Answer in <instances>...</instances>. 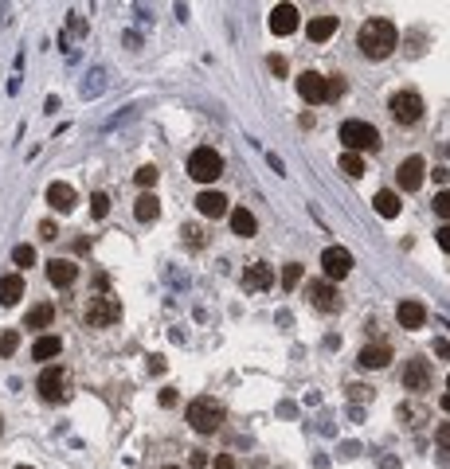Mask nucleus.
Instances as JSON below:
<instances>
[{"label":"nucleus","instance_id":"4468645a","mask_svg":"<svg viewBox=\"0 0 450 469\" xmlns=\"http://www.w3.org/2000/svg\"><path fill=\"white\" fill-rule=\"evenodd\" d=\"M270 32H274V36H290V32H298V8H294V4H274V12H270Z\"/></svg>","mask_w":450,"mask_h":469},{"label":"nucleus","instance_id":"0eeeda50","mask_svg":"<svg viewBox=\"0 0 450 469\" xmlns=\"http://www.w3.org/2000/svg\"><path fill=\"white\" fill-rule=\"evenodd\" d=\"M321 270H325L329 282H341V278L353 270V254L345 251V247H325V254H321Z\"/></svg>","mask_w":450,"mask_h":469},{"label":"nucleus","instance_id":"49530a36","mask_svg":"<svg viewBox=\"0 0 450 469\" xmlns=\"http://www.w3.org/2000/svg\"><path fill=\"white\" fill-rule=\"evenodd\" d=\"M442 410H447V415H450V395H442Z\"/></svg>","mask_w":450,"mask_h":469},{"label":"nucleus","instance_id":"6e6552de","mask_svg":"<svg viewBox=\"0 0 450 469\" xmlns=\"http://www.w3.org/2000/svg\"><path fill=\"white\" fill-rule=\"evenodd\" d=\"M39 395L48 403H63L67 399V375H63V368H43L39 372Z\"/></svg>","mask_w":450,"mask_h":469},{"label":"nucleus","instance_id":"cd10ccee","mask_svg":"<svg viewBox=\"0 0 450 469\" xmlns=\"http://www.w3.org/2000/svg\"><path fill=\"white\" fill-rule=\"evenodd\" d=\"M12 262L16 266H32V262H36V247H28V242L12 247Z\"/></svg>","mask_w":450,"mask_h":469},{"label":"nucleus","instance_id":"5701e85b","mask_svg":"<svg viewBox=\"0 0 450 469\" xmlns=\"http://www.w3.org/2000/svg\"><path fill=\"white\" fill-rule=\"evenodd\" d=\"M333 32H337V20H333V16H317V20H309V28H305V36L314 39V43H325Z\"/></svg>","mask_w":450,"mask_h":469},{"label":"nucleus","instance_id":"20e7f679","mask_svg":"<svg viewBox=\"0 0 450 469\" xmlns=\"http://www.w3.org/2000/svg\"><path fill=\"white\" fill-rule=\"evenodd\" d=\"M188 176L200 184H212L223 176V156L216 153V149H196L192 156H188Z\"/></svg>","mask_w":450,"mask_h":469},{"label":"nucleus","instance_id":"ea45409f","mask_svg":"<svg viewBox=\"0 0 450 469\" xmlns=\"http://www.w3.org/2000/svg\"><path fill=\"white\" fill-rule=\"evenodd\" d=\"M55 235H59V227H55V223H39V239H55Z\"/></svg>","mask_w":450,"mask_h":469},{"label":"nucleus","instance_id":"f704fd0d","mask_svg":"<svg viewBox=\"0 0 450 469\" xmlns=\"http://www.w3.org/2000/svg\"><path fill=\"white\" fill-rule=\"evenodd\" d=\"M184 242H188V247H204V231H200V227H184Z\"/></svg>","mask_w":450,"mask_h":469},{"label":"nucleus","instance_id":"79ce46f5","mask_svg":"<svg viewBox=\"0 0 450 469\" xmlns=\"http://www.w3.org/2000/svg\"><path fill=\"white\" fill-rule=\"evenodd\" d=\"M435 352L442 356V360H450V340H435Z\"/></svg>","mask_w":450,"mask_h":469},{"label":"nucleus","instance_id":"9d476101","mask_svg":"<svg viewBox=\"0 0 450 469\" xmlns=\"http://www.w3.org/2000/svg\"><path fill=\"white\" fill-rule=\"evenodd\" d=\"M396 321H400V329H423L427 325V305L415 301V298L400 301V305H396Z\"/></svg>","mask_w":450,"mask_h":469},{"label":"nucleus","instance_id":"6ab92c4d","mask_svg":"<svg viewBox=\"0 0 450 469\" xmlns=\"http://www.w3.org/2000/svg\"><path fill=\"white\" fill-rule=\"evenodd\" d=\"M48 204L55 207V211H71L74 207V188L71 184H63V180H55L48 188Z\"/></svg>","mask_w":450,"mask_h":469},{"label":"nucleus","instance_id":"4c0bfd02","mask_svg":"<svg viewBox=\"0 0 450 469\" xmlns=\"http://www.w3.org/2000/svg\"><path fill=\"white\" fill-rule=\"evenodd\" d=\"M349 391H353V399H356V403H360V399H372V387H365V384H353Z\"/></svg>","mask_w":450,"mask_h":469},{"label":"nucleus","instance_id":"b1692460","mask_svg":"<svg viewBox=\"0 0 450 469\" xmlns=\"http://www.w3.org/2000/svg\"><path fill=\"white\" fill-rule=\"evenodd\" d=\"M372 207H376V216H384V219H396L400 216V196L396 192H376V200H372Z\"/></svg>","mask_w":450,"mask_h":469},{"label":"nucleus","instance_id":"4be33fe9","mask_svg":"<svg viewBox=\"0 0 450 469\" xmlns=\"http://www.w3.org/2000/svg\"><path fill=\"white\" fill-rule=\"evenodd\" d=\"M20 298H24V278L20 274L0 278V305H16Z\"/></svg>","mask_w":450,"mask_h":469},{"label":"nucleus","instance_id":"dca6fc26","mask_svg":"<svg viewBox=\"0 0 450 469\" xmlns=\"http://www.w3.org/2000/svg\"><path fill=\"white\" fill-rule=\"evenodd\" d=\"M274 286V270H270L267 262H255L243 270V289H251V293H258V289H270Z\"/></svg>","mask_w":450,"mask_h":469},{"label":"nucleus","instance_id":"c85d7f7f","mask_svg":"<svg viewBox=\"0 0 450 469\" xmlns=\"http://www.w3.org/2000/svg\"><path fill=\"white\" fill-rule=\"evenodd\" d=\"M16 348H20V333H16V329L0 333V356H12Z\"/></svg>","mask_w":450,"mask_h":469},{"label":"nucleus","instance_id":"de8ad7c7","mask_svg":"<svg viewBox=\"0 0 450 469\" xmlns=\"http://www.w3.org/2000/svg\"><path fill=\"white\" fill-rule=\"evenodd\" d=\"M0 434H4V419H0Z\"/></svg>","mask_w":450,"mask_h":469},{"label":"nucleus","instance_id":"39448f33","mask_svg":"<svg viewBox=\"0 0 450 469\" xmlns=\"http://www.w3.org/2000/svg\"><path fill=\"white\" fill-rule=\"evenodd\" d=\"M388 110L400 125H415V121L423 118V98L415 94V90H400V94H391Z\"/></svg>","mask_w":450,"mask_h":469},{"label":"nucleus","instance_id":"a18cd8bd","mask_svg":"<svg viewBox=\"0 0 450 469\" xmlns=\"http://www.w3.org/2000/svg\"><path fill=\"white\" fill-rule=\"evenodd\" d=\"M431 176H435L438 184H447V180H450V169H435V172H431Z\"/></svg>","mask_w":450,"mask_h":469},{"label":"nucleus","instance_id":"aec40b11","mask_svg":"<svg viewBox=\"0 0 450 469\" xmlns=\"http://www.w3.org/2000/svg\"><path fill=\"white\" fill-rule=\"evenodd\" d=\"M51 321H55V305L51 301H39V305H32L24 317V329H48Z\"/></svg>","mask_w":450,"mask_h":469},{"label":"nucleus","instance_id":"a19ab883","mask_svg":"<svg viewBox=\"0 0 450 469\" xmlns=\"http://www.w3.org/2000/svg\"><path fill=\"white\" fill-rule=\"evenodd\" d=\"M270 71H274V74H286V59H282V55H270Z\"/></svg>","mask_w":450,"mask_h":469},{"label":"nucleus","instance_id":"423d86ee","mask_svg":"<svg viewBox=\"0 0 450 469\" xmlns=\"http://www.w3.org/2000/svg\"><path fill=\"white\" fill-rule=\"evenodd\" d=\"M118 317H122V305L114 298H94L86 305V325L90 329H106V325H114Z\"/></svg>","mask_w":450,"mask_h":469},{"label":"nucleus","instance_id":"72a5a7b5","mask_svg":"<svg viewBox=\"0 0 450 469\" xmlns=\"http://www.w3.org/2000/svg\"><path fill=\"white\" fill-rule=\"evenodd\" d=\"M435 211H438L442 219H450V188H447V192H438V196H435Z\"/></svg>","mask_w":450,"mask_h":469},{"label":"nucleus","instance_id":"c756f323","mask_svg":"<svg viewBox=\"0 0 450 469\" xmlns=\"http://www.w3.org/2000/svg\"><path fill=\"white\" fill-rule=\"evenodd\" d=\"M106 211H110V196L106 192H94V196H90V216L102 219Z\"/></svg>","mask_w":450,"mask_h":469},{"label":"nucleus","instance_id":"2eb2a0df","mask_svg":"<svg viewBox=\"0 0 450 469\" xmlns=\"http://www.w3.org/2000/svg\"><path fill=\"white\" fill-rule=\"evenodd\" d=\"M74 278H79V266H74L71 258H51L48 262V282L51 286L67 289V286H74Z\"/></svg>","mask_w":450,"mask_h":469},{"label":"nucleus","instance_id":"e433bc0d","mask_svg":"<svg viewBox=\"0 0 450 469\" xmlns=\"http://www.w3.org/2000/svg\"><path fill=\"white\" fill-rule=\"evenodd\" d=\"M188 466H192V469H204V466H207V454H204V450H192V454H188Z\"/></svg>","mask_w":450,"mask_h":469},{"label":"nucleus","instance_id":"2f4dec72","mask_svg":"<svg viewBox=\"0 0 450 469\" xmlns=\"http://www.w3.org/2000/svg\"><path fill=\"white\" fill-rule=\"evenodd\" d=\"M157 176H161V172L153 169V165H145V169H137V172H134V180L141 184V188H153V184H157Z\"/></svg>","mask_w":450,"mask_h":469},{"label":"nucleus","instance_id":"f3484780","mask_svg":"<svg viewBox=\"0 0 450 469\" xmlns=\"http://www.w3.org/2000/svg\"><path fill=\"white\" fill-rule=\"evenodd\" d=\"M298 94H302L305 102H325V74L305 71L302 79H298Z\"/></svg>","mask_w":450,"mask_h":469},{"label":"nucleus","instance_id":"58836bf2","mask_svg":"<svg viewBox=\"0 0 450 469\" xmlns=\"http://www.w3.org/2000/svg\"><path fill=\"white\" fill-rule=\"evenodd\" d=\"M435 239H438V247H442V251L450 254V223H447V227H438V235H435Z\"/></svg>","mask_w":450,"mask_h":469},{"label":"nucleus","instance_id":"ddd939ff","mask_svg":"<svg viewBox=\"0 0 450 469\" xmlns=\"http://www.w3.org/2000/svg\"><path fill=\"white\" fill-rule=\"evenodd\" d=\"M403 387H407V391H427V387H431V364L407 360V368H403Z\"/></svg>","mask_w":450,"mask_h":469},{"label":"nucleus","instance_id":"393cba45","mask_svg":"<svg viewBox=\"0 0 450 469\" xmlns=\"http://www.w3.org/2000/svg\"><path fill=\"white\" fill-rule=\"evenodd\" d=\"M59 352H63V340L59 337H39L36 344H32V356H36V360H43V364L55 360Z\"/></svg>","mask_w":450,"mask_h":469},{"label":"nucleus","instance_id":"bb28decb","mask_svg":"<svg viewBox=\"0 0 450 469\" xmlns=\"http://www.w3.org/2000/svg\"><path fill=\"white\" fill-rule=\"evenodd\" d=\"M341 172H345V176H353V180H356V176H365V156H360V153H349V149H345V156H341Z\"/></svg>","mask_w":450,"mask_h":469},{"label":"nucleus","instance_id":"412c9836","mask_svg":"<svg viewBox=\"0 0 450 469\" xmlns=\"http://www.w3.org/2000/svg\"><path fill=\"white\" fill-rule=\"evenodd\" d=\"M227 216H232V231H235V235H239V239H251V235H255V231H258L255 216H251L247 207H235V211H227Z\"/></svg>","mask_w":450,"mask_h":469},{"label":"nucleus","instance_id":"c03bdc74","mask_svg":"<svg viewBox=\"0 0 450 469\" xmlns=\"http://www.w3.org/2000/svg\"><path fill=\"white\" fill-rule=\"evenodd\" d=\"M161 407H176V391H161Z\"/></svg>","mask_w":450,"mask_h":469},{"label":"nucleus","instance_id":"09e8293b","mask_svg":"<svg viewBox=\"0 0 450 469\" xmlns=\"http://www.w3.org/2000/svg\"><path fill=\"white\" fill-rule=\"evenodd\" d=\"M16 469H32V466H16Z\"/></svg>","mask_w":450,"mask_h":469},{"label":"nucleus","instance_id":"1a4fd4ad","mask_svg":"<svg viewBox=\"0 0 450 469\" xmlns=\"http://www.w3.org/2000/svg\"><path fill=\"white\" fill-rule=\"evenodd\" d=\"M309 301H314L321 313H337L341 309V293H337V286L333 282H309Z\"/></svg>","mask_w":450,"mask_h":469},{"label":"nucleus","instance_id":"f03ea898","mask_svg":"<svg viewBox=\"0 0 450 469\" xmlns=\"http://www.w3.org/2000/svg\"><path fill=\"white\" fill-rule=\"evenodd\" d=\"M184 419H188V426H192L196 434H216L219 422H223V407L212 403V399H192L188 410H184Z\"/></svg>","mask_w":450,"mask_h":469},{"label":"nucleus","instance_id":"f8f14e48","mask_svg":"<svg viewBox=\"0 0 450 469\" xmlns=\"http://www.w3.org/2000/svg\"><path fill=\"white\" fill-rule=\"evenodd\" d=\"M196 211H200L204 219H223L232 207H227V196L223 192H200L196 196Z\"/></svg>","mask_w":450,"mask_h":469},{"label":"nucleus","instance_id":"37998d69","mask_svg":"<svg viewBox=\"0 0 450 469\" xmlns=\"http://www.w3.org/2000/svg\"><path fill=\"white\" fill-rule=\"evenodd\" d=\"M216 469H235V457H227V454H219V457H216Z\"/></svg>","mask_w":450,"mask_h":469},{"label":"nucleus","instance_id":"c9c22d12","mask_svg":"<svg viewBox=\"0 0 450 469\" xmlns=\"http://www.w3.org/2000/svg\"><path fill=\"white\" fill-rule=\"evenodd\" d=\"M435 442L442 446V450H450V422H442V426L435 430Z\"/></svg>","mask_w":450,"mask_h":469},{"label":"nucleus","instance_id":"a878e982","mask_svg":"<svg viewBox=\"0 0 450 469\" xmlns=\"http://www.w3.org/2000/svg\"><path fill=\"white\" fill-rule=\"evenodd\" d=\"M134 211H137V219H141V223H153V219L161 216V200H157L153 192L137 196V207H134Z\"/></svg>","mask_w":450,"mask_h":469},{"label":"nucleus","instance_id":"9b49d317","mask_svg":"<svg viewBox=\"0 0 450 469\" xmlns=\"http://www.w3.org/2000/svg\"><path fill=\"white\" fill-rule=\"evenodd\" d=\"M423 172H427L423 156H407L400 165V188L403 192H419V188H423Z\"/></svg>","mask_w":450,"mask_h":469},{"label":"nucleus","instance_id":"f257e3e1","mask_svg":"<svg viewBox=\"0 0 450 469\" xmlns=\"http://www.w3.org/2000/svg\"><path fill=\"white\" fill-rule=\"evenodd\" d=\"M356 48L365 51L368 59H388L396 51V24L391 20H365L356 32Z\"/></svg>","mask_w":450,"mask_h":469},{"label":"nucleus","instance_id":"473e14b6","mask_svg":"<svg viewBox=\"0 0 450 469\" xmlns=\"http://www.w3.org/2000/svg\"><path fill=\"white\" fill-rule=\"evenodd\" d=\"M298 282H302V266H298V262H290L286 270H282V286H286V289H294Z\"/></svg>","mask_w":450,"mask_h":469},{"label":"nucleus","instance_id":"a211bd4d","mask_svg":"<svg viewBox=\"0 0 450 469\" xmlns=\"http://www.w3.org/2000/svg\"><path fill=\"white\" fill-rule=\"evenodd\" d=\"M356 364H360V368H388V364H391V348H388V344H365L360 356H356Z\"/></svg>","mask_w":450,"mask_h":469},{"label":"nucleus","instance_id":"8fccbe9b","mask_svg":"<svg viewBox=\"0 0 450 469\" xmlns=\"http://www.w3.org/2000/svg\"><path fill=\"white\" fill-rule=\"evenodd\" d=\"M165 469H181V466H165Z\"/></svg>","mask_w":450,"mask_h":469},{"label":"nucleus","instance_id":"7ed1b4c3","mask_svg":"<svg viewBox=\"0 0 450 469\" xmlns=\"http://www.w3.org/2000/svg\"><path fill=\"white\" fill-rule=\"evenodd\" d=\"M341 141L349 153H376L380 149V133L376 125H368V121H345L341 125Z\"/></svg>","mask_w":450,"mask_h":469},{"label":"nucleus","instance_id":"3c124183","mask_svg":"<svg viewBox=\"0 0 450 469\" xmlns=\"http://www.w3.org/2000/svg\"><path fill=\"white\" fill-rule=\"evenodd\" d=\"M447 387H450V384H447Z\"/></svg>","mask_w":450,"mask_h":469},{"label":"nucleus","instance_id":"7c9ffc66","mask_svg":"<svg viewBox=\"0 0 450 469\" xmlns=\"http://www.w3.org/2000/svg\"><path fill=\"white\" fill-rule=\"evenodd\" d=\"M345 94V79L341 74H333V79H325V102H333V98Z\"/></svg>","mask_w":450,"mask_h":469}]
</instances>
